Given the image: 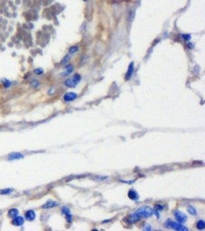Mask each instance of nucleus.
Instances as JSON below:
<instances>
[{
  "mask_svg": "<svg viewBox=\"0 0 205 231\" xmlns=\"http://www.w3.org/2000/svg\"><path fill=\"white\" fill-rule=\"evenodd\" d=\"M24 223V219L22 216H17L16 217H15L12 220V224L14 226H22Z\"/></svg>",
  "mask_w": 205,
  "mask_h": 231,
  "instance_id": "obj_10",
  "label": "nucleus"
},
{
  "mask_svg": "<svg viewBox=\"0 0 205 231\" xmlns=\"http://www.w3.org/2000/svg\"><path fill=\"white\" fill-rule=\"evenodd\" d=\"M78 46L73 45V46H71V47H70V49L68 50V53H69L70 55H71V54H74L76 52H78Z\"/></svg>",
  "mask_w": 205,
  "mask_h": 231,
  "instance_id": "obj_18",
  "label": "nucleus"
},
{
  "mask_svg": "<svg viewBox=\"0 0 205 231\" xmlns=\"http://www.w3.org/2000/svg\"><path fill=\"white\" fill-rule=\"evenodd\" d=\"M3 82L4 86H5L6 88H9V87L11 86V84H12L11 81H9V79H4L3 80Z\"/></svg>",
  "mask_w": 205,
  "mask_h": 231,
  "instance_id": "obj_20",
  "label": "nucleus"
},
{
  "mask_svg": "<svg viewBox=\"0 0 205 231\" xmlns=\"http://www.w3.org/2000/svg\"><path fill=\"white\" fill-rule=\"evenodd\" d=\"M128 195V197L132 200H137L139 198V196H138V193L135 190H130Z\"/></svg>",
  "mask_w": 205,
  "mask_h": 231,
  "instance_id": "obj_12",
  "label": "nucleus"
},
{
  "mask_svg": "<svg viewBox=\"0 0 205 231\" xmlns=\"http://www.w3.org/2000/svg\"><path fill=\"white\" fill-rule=\"evenodd\" d=\"M165 208V206L160 205V204H157L154 206V210L156 211H160V210H163V209Z\"/></svg>",
  "mask_w": 205,
  "mask_h": 231,
  "instance_id": "obj_23",
  "label": "nucleus"
},
{
  "mask_svg": "<svg viewBox=\"0 0 205 231\" xmlns=\"http://www.w3.org/2000/svg\"><path fill=\"white\" fill-rule=\"evenodd\" d=\"M8 216L11 218H15L17 216H19V210L16 208H12L10 209L8 211Z\"/></svg>",
  "mask_w": 205,
  "mask_h": 231,
  "instance_id": "obj_15",
  "label": "nucleus"
},
{
  "mask_svg": "<svg viewBox=\"0 0 205 231\" xmlns=\"http://www.w3.org/2000/svg\"><path fill=\"white\" fill-rule=\"evenodd\" d=\"M197 228L198 229H203L205 228V223H204V221L202 220H199L197 222Z\"/></svg>",
  "mask_w": 205,
  "mask_h": 231,
  "instance_id": "obj_17",
  "label": "nucleus"
},
{
  "mask_svg": "<svg viewBox=\"0 0 205 231\" xmlns=\"http://www.w3.org/2000/svg\"><path fill=\"white\" fill-rule=\"evenodd\" d=\"M165 226L167 228H171L175 230H178V231H187L188 230V229L184 226V225H182L181 223H177V222H174L171 220H168L165 222Z\"/></svg>",
  "mask_w": 205,
  "mask_h": 231,
  "instance_id": "obj_2",
  "label": "nucleus"
},
{
  "mask_svg": "<svg viewBox=\"0 0 205 231\" xmlns=\"http://www.w3.org/2000/svg\"><path fill=\"white\" fill-rule=\"evenodd\" d=\"M43 72H44V70L42 68H38V69H36L34 70V72L36 75H41V74L43 73Z\"/></svg>",
  "mask_w": 205,
  "mask_h": 231,
  "instance_id": "obj_22",
  "label": "nucleus"
},
{
  "mask_svg": "<svg viewBox=\"0 0 205 231\" xmlns=\"http://www.w3.org/2000/svg\"><path fill=\"white\" fill-rule=\"evenodd\" d=\"M81 76L79 74H75L74 76H72L70 79H68L65 80V84L66 86L68 87H71V88H75L81 81Z\"/></svg>",
  "mask_w": 205,
  "mask_h": 231,
  "instance_id": "obj_3",
  "label": "nucleus"
},
{
  "mask_svg": "<svg viewBox=\"0 0 205 231\" xmlns=\"http://www.w3.org/2000/svg\"><path fill=\"white\" fill-rule=\"evenodd\" d=\"M25 218L28 221H32L35 218V213L33 210H28L25 213Z\"/></svg>",
  "mask_w": 205,
  "mask_h": 231,
  "instance_id": "obj_11",
  "label": "nucleus"
},
{
  "mask_svg": "<svg viewBox=\"0 0 205 231\" xmlns=\"http://www.w3.org/2000/svg\"><path fill=\"white\" fill-rule=\"evenodd\" d=\"M140 219H141L140 216H139L138 214H137L136 213H135L131 214V215L129 216V217H128V222L129 223H134L138 221Z\"/></svg>",
  "mask_w": 205,
  "mask_h": 231,
  "instance_id": "obj_9",
  "label": "nucleus"
},
{
  "mask_svg": "<svg viewBox=\"0 0 205 231\" xmlns=\"http://www.w3.org/2000/svg\"><path fill=\"white\" fill-rule=\"evenodd\" d=\"M69 59H70V56H69V55H66V56L62 59L61 63H62V64H66V63L69 61Z\"/></svg>",
  "mask_w": 205,
  "mask_h": 231,
  "instance_id": "obj_21",
  "label": "nucleus"
},
{
  "mask_svg": "<svg viewBox=\"0 0 205 231\" xmlns=\"http://www.w3.org/2000/svg\"><path fill=\"white\" fill-rule=\"evenodd\" d=\"M31 85H32L33 87L37 88V87H38V86H39V82H38V81H37V80H35V79H34L33 81H32V82H31Z\"/></svg>",
  "mask_w": 205,
  "mask_h": 231,
  "instance_id": "obj_24",
  "label": "nucleus"
},
{
  "mask_svg": "<svg viewBox=\"0 0 205 231\" xmlns=\"http://www.w3.org/2000/svg\"><path fill=\"white\" fill-rule=\"evenodd\" d=\"M134 70H135V66H134V63H131L129 64V66H128V71L125 74V79L127 80H129L131 79V77L132 76L133 73H134Z\"/></svg>",
  "mask_w": 205,
  "mask_h": 231,
  "instance_id": "obj_7",
  "label": "nucleus"
},
{
  "mask_svg": "<svg viewBox=\"0 0 205 231\" xmlns=\"http://www.w3.org/2000/svg\"><path fill=\"white\" fill-rule=\"evenodd\" d=\"M12 192V190L9 188V189H5V190H1V192H0V193H1L2 195H6V194H10Z\"/></svg>",
  "mask_w": 205,
  "mask_h": 231,
  "instance_id": "obj_19",
  "label": "nucleus"
},
{
  "mask_svg": "<svg viewBox=\"0 0 205 231\" xmlns=\"http://www.w3.org/2000/svg\"><path fill=\"white\" fill-rule=\"evenodd\" d=\"M24 157V156L22 153H12L9 155L8 156V160L9 161H12V160H21Z\"/></svg>",
  "mask_w": 205,
  "mask_h": 231,
  "instance_id": "obj_8",
  "label": "nucleus"
},
{
  "mask_svg": "<svg viewBox=\"0 0 205 231\" xmlns=\"http://www.w3.org/2000/svg\"><path fill=\"white\" fill-rule=\"evenodd\" d=\"M174 216H175V219L181 223H184L186 222V220H187V216H186V214H184L183 212L180 211V210H176L174 212Z\"/></svg>",
  "mask_w": 205,
  "mask_h": 231,
  "instance_id": "obj_4",
  "label": "nucleus"
},
{
  "mask_svg": "<svg viewBox=\"0 0 205 231\" xmlns=\"http://www.w3.org/2000/svg\"><path fill=\"white\" fill-rule=\"evenodd\" d=\"M58 202H55V201H49L48 203H46V204H44L42 206V208L43 209H50V208H53V207H55L57 206H58Z\"/></svg>",
  "mask_w": 205,
  "mask_h": 231,
  "instance_id": "obj_13",
  "label": "nucleus"
},
{
  "mask_svg": "<svg viewBox=\"0 0 205 231\" xmlns=\"http://www.w3.org/2000/svg\"><path fill=\"white\" fill-rule=\"evenodd\" d=\"M65 72L62 73V76H64L70 75V74H71V73L73 72V70H74V67H73V66H72V65H70V64H69V65H68V66H65Z\"/></svg>",
  "mask_w": 205,
  "mask_h": 231,
  "instance_id": "obj_14",
  "label": "nucleus"
},
{
  "mask_svg": "<svg viewBox=\"0 0 205 231\" xmlns=\"http://www.w3.org/2000/svg\"><path fill=\"white\" fill-rule=\"evenodd\" d=\"M62 212L65 216L67 222L68 223H71V221H72V216H71V214L70 213V210L67 206H64L62 209Z\"/></svg>",
  "mask_w": 205,
  "mask_h": 231,
  "instance_id": "obj_6",
  "label": "nucleus"
},
{
  "mask_svg": "<svg viewBox=\"0 0 205 231\" xmlns=\"http://www.w3.org/2000/svg\"><path fill=\"white\" fill-rule=\"evenodd\" d=\"M78 97V95L75 93V92H66V93L64 95V100L65 102H70V101H73L75 100V99H77Z\"/></svg>",
  "mask_w": 205,
  "mask_h": 231,
  "instance_id": "obj_5",
  "label": "nucleus"
},
{
  "mask_svg": "<svg viewBox=\"0 0 205 231\" xmlns=\"http://www.w3.org/2000/svg\"><path fill=\"white\" fill-rule=\"evenodd\" d=\"M182 39L185 41H189L191 39V35H189V34H184V35H182Z\"/></svg>",
  "mask_w": 205,
  "mask_h": 231,
  "instance_id": "obj_25",
  "label": "nucleus"
},
{
  "mask_svg": "<svg viewBox=\"0 0 205 231\" xmlns=\"http://www.w3.org/2000/svg\"><path fill=\"white\" fill-rule=\"evenodd\" d=\"M137 214H138L140 216V217H144V218H148V217H150L155 212L154 210L151 208L150 206H141V208H139L136 212H135Z\"/></svg>",
  "mask_w": 205,
  "mask_h": 231,
  "instance_id": "obj_1",
  "label": "nucleus"
},
{
  "mask_svg": "<svg viewBox=\"0 0 205 231\" xmlns=\"http://www.w3.org/2000/svg\"><path fill=\"white\" fill-rule=\"evenodd\" d=\"M144 230H151V226L150 225H146L144 227Z\"/></svg>",
  "mask_w": 205,
  "mask_h": 231,
  "instance_id": "obj_26",
  "label": "nucleus"
},
{
  "mask_svg": "<svg viewBox=\"0 0 205 231\" xmlns=\"http://www.w3.org/2000/svg\"><path fill=\"white\" fill-rule=\"evenodd\" d=\"M83 1H87V0H83Z\"/></svg>",
  "mask_w": 205,
  "mask_h": 231,
  "instance_id": "obj_27",
  "label": "nucleus"
},
{
  "mask_svg": "<svg viewBox=\"0 0 205 231\" xmlns=\"http://www.w3.org/2000/svg\"><path fill=\"white\" fill-rule=\"evenodd\" d=\"M187 212L191 214V215H192V216H195V215H197V210L194 207V206H189L188 207H187Z\"/></svg>",
  "mask_w": 205,
  "mask_h": 231,
  "instance_id": "obj_16",
  "label": "nucleus"
}]
</instances>
